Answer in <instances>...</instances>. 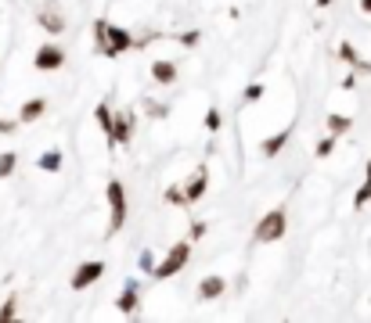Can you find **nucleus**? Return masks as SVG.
Listing matches in <instances>:
<instances>
[{
	"mask_svg": "<svg viewBox=\"0 0 371 323\" xmlns=\"http://www.w3.org/2000/svg\"><path fill=\"white\" fill-rule=\"evenodd\" d=\"M40 26H44V29H51V33H61V29H65V22H61L58 15H40Z\"/></svg>",
	"mask_w": 371,
	"mask_h": 323,
	"instance_id": "nucleus-15",
	"label": "nucleus"
},
{
	"mask_svg": "<svg viewBox=\"0 0 371 323\" xmlns=\"http://www.w3.org/2000/svg\"><path fill=\"white\" fill-rule=\"evenodd\" d=\"M281 233H285V212H281V208H274V212H267L263 220H260V226H256V233H253V237H256L260 245H274Z\"/></svg>",
	"mask_w": 371,
	"mask_h": 323,
	"instance_id": "nucleus-2",
	"label": "nucleus"
},
{
	"mask_svg": "<svg viewBox=\"0 0 371 323\" xmlns=\"http://www.w3.org/2000/svg\"><path fill=\"white\" fill-rule=\"evenodd\" d=\"M44 108H47L44 97H33L29 104H22V112H18V122H36L40 115H44Z\"/></svg>",
	"mask_w": 371,
	"mask_h": 323,
	"instance_id": "nucleus-8",
	"label": "nucleus"
},
{
	"mask_svg": "<svg viewBox=\"0 0 371 323\" xmlns=\"http://www.w3.org/2000/svg\"><path fill=\"white\" fill-rule=\"evenodd\" d=\"M97 122H101V129H105V137L112 133V112L105 104H97Z\"/></svg>",
	"mask_w": 371,
	"mask_h": 323,
	"instance_id": "nucleus-16",
	"label": "nucleus"
},
{
	"mask_svg": "<svg viewBox=\"0 0 371 323\" xmlns=\"http://www.w3.org/2000/svg\"><path fill=\"white\" fill-rule=\"evenodd\" d=\"M205 126H210V133H216V129H220V112H216V108L205 112Z\"/></svg>",
	"mask_w": 371,
	"mask_h": 323,
	"instance_id": "nucleus-20",
	"label": "nucleus"
},
{
	"mask_svg": "<svg viewBox=\"0 0 371 323\" xmlns=\"http://www.w3.org/2000/svg\"><path fill=\"white\" fill-rule=\"evenodd\" d=\"M134 309H137V288L127 284V291H123V298H119V313H123V316H130Z\"/></svg>",
	"mask_w": 371,
	"mask_h": 323,
	"instance_id": "nucleus-11",
	"label": "nucleus"
},
{
	"mask_svg": "<svg viewBox=\"0 0 371 323\" xmlns=\"http://www.w3.org/2000/svg\"><path fill=\"white\" fill-rule=\"evenodd\" d=\"M36 165L47 169V172H58V169H61V155H58V151H47V155L36 158Z\"/></svg>",
	"mask_w": 371,
	"mask_h": 323,
	"instance_id": "nucleus-14",
	"label": "nucleus"
},
{
	"mask_svg": "<svg viewBox=\"0 0 371 323\" xmlns=\"http://www.w3.org/2000/svg\"><path fill=\"white\" fill-rule=\"evenodd\" d=\"M371 201V162H368V176H364V187L357 190V198H354V208H364Z\"/></svg>",
	"mask_w": 371,
	"mask_h": 323,
	"instance_id": "nucleus-13",
	"label": "nucleus"
},
{
	"mask_svg": "<svg viewBox=\"0 0 371 323\" xmlns=\"http://www.w3.org/2000/svg\"><path fill=\"white\" fill-rule=\"evenodd\" d=\"M15 155H11V151H8V155H0V180H4V176H11V172H15Z\"/></svg>",
	"mask_w": 371,
	"mask_h": 323,
	"instance_id": "nucleus-17",
	"label": "nucleus"
},
{
	"mask_svg": "<svg viewBox=\"0 0 371 323\" xmlns=\"http://www.w3.org/2000/svg\"><path fill=\"white\" fill-rule=\"evenodd\" d=\"M256 97H263V86L256 83V86H249V90H245V101H256Z\"/></svg>",
	"mask_w": 371,
	"mask_h": 323,
	"instance_id": "nucleus-23",
	"label": "nucleus"
},
{
	"mask_svg": "<svg viewBox=\"0 0 371 323\" xmlns=\"http://www.w3.org/2000/svg\"><path fill=\"white\" fill-rule=\"evenodd\" d=\"M220 295H223V280H220V276H205L202 288H198V298H202V301H213V298H220Z\"/></svg>",
	"mask_w": 371,
	"mask_h": 323,
	"instance_id": "nucleus-9",
	"label": "nucleus"
},
{
	"mask_svg": "<svg viewBox=\"0 0 371 323\" xmlns=\"http://www.w3.org/2000/svg\"><path fill=\"white\" fill-rule=\"evenodd\" d=\"M328 4H332V0H317V8H328Z\"/></svg>",
	"mask_w": 371,
	"mask_h": 323,
	"instance_id": "nucleus-27",
	"label": "nucleus"
},
{
	"mask_svg": "<svg viewBox=\"0 0 371 323\" xmlns=\"http://www.w3.org/2000/svg\"><path fill=\"white\" fill-rule=\"evenodd\" d=\"M105 40H112V43H109L112 54H119V51H130V47H134V36H130L127 29H116V26H105Z\"/></svg>",
	"mask_w": 371,
	"mask_h": 323,
	"instance_id": "nucleus-6",
	"label": "nucleus"
},
{
	"mask_svg": "<svg viewBox=\"0 0 371 323\" xmlns=\"http://www.w3.org/2000/svg\"><path fill=\"white\" fill-rule=\"evenodd\" d=\"M152 76H155L159 83H173V79H177V65H173V61H155V65H152Z\"/></svg>",
	"mask_w": 371,
	"mask_h": 323,
	"instance_id": "nucleus-10",
	"label": "nucleus"
},
{
	"mask_svg": "<svg viewBox=\"0 0 371 323\" xmlns=\"http://www.w3.org/2000/svg\"><path fill=\"white\" fill-rule=\"evenodd\" d=\"M15 301H18V298H8V301H4V309H0V320H11V316H15Z\"/></svg>",
	"mask_w": 371,
	"mask_h": 323,
	"instance_id": "nucleus-22",
	"label": "nucleus"
},
{
	"mask_svg": "<svg viewBox=\"0 0 371 323\" xmlns=\"http://www.w3.org/2000/svg\"><path fill=\"white\" fill-rule=\"evenodd\" d=\"M33 65H36L40 72H54V69H61V65H65V54H61V47H54V43H44V47L36 51Z\"/></svg>",
	"mask_w": 371,
	"mask_h": 323,
	"instance_id": "nucleus-4",
	"label": "nucleus"
},
{
	"mask_svg": "<svg viewBox=\"0 0 371 323\" xmlns=\"http://www.w3.org/2000/svg\"><path fill=\"white\" fill-rule=\"evenodd\" d=\"M339 54H342L346 61H354V65H357V69H368V65H364V61L357 58V51H354V47H349V43H342V51H339Z\"/></svg>",
	"mask_w": 371,
	"mask_h": 323,
	"instance_id": "nucleus-18",
	"label": "nucleus"
},
{
	"mask_svg": "<svg viewBox=\"0 0 371 323\" xmlns=\"http://www.w3.org/2000/svg\"><path fill=\"white\" fill-rule=\"evenodd\" d=\"M332 147H336V133L328 137V140H321V144H317V155H321V158H328V155H332Z\"/></svg>",
	"mask_w": 371,
	"mask_h": 323,
	"instance_id": "nucleus-21",
	"label": "nucleus"
},
{
	"mask_svg": "<svg viewBox=\"0 0 371 323\" xmlns=\"http://www.w3.org/2000/svg\"><path fill=\"white\" fill-rule=\"evenodd\" d=\"M180 43H184V47H195V43H198V33H184Z\"/></svg>",
	"mask_w": 371,
	"mask_h": 323,
	"instance_id": "nucleus-25",
	"label": "nucleus"
},
{
	"mask_svg": "<svg viewBox=\"0 0 371 323\" xmlns=\"http://www.w3.org/2000/svg\"><path fill=\"white\" fill-rule=\"evenodd\" d=\"M101 273H105V263H97V258H94V263H84V266L76 270V276H72V288H76V291L90 288V284H94V280H97Z\"/></svg>",
	"mask_w": 371,
	"mask_h": 323,
	"instance_id": "nucleus-5",
	"label": "nucleus"
},
{
	"mask_svg": "<svg viewBox=\"0 0 371 323\" xmlns=\"http://www.w3.org/2000/svg\"><path fill=\"white\" fill-rule=\"evenodd\" d=\"M205 180H210V172H205V165L195 172V180H188V187H184V201H198L205 194Z\"/></svg>",
	"mask_w": 371,
	"mask_h": 323,
	"instance_id": "nucleus-7",
	"label": "nucleus"
},
{
	"mask_svg": "<svg viewBox=\"0 0 371 323\" xmlns=\"http://www.w3.org/2000/svg\"><path fill=\"white\" fill-rule=\"evenodd\" d=\"M285 144H288V133H278V137H267V140H263V155H267V158H274V155H278V151H281Z\"/></svg>",
	"mask_w": 371,
	"mask_h": 323,
	"instance_id": "nucleus-12",
	"label": "nucleus"
},
{
	"mask_svg": "<svg viewBox=\"0 0 371 323\" xmlns=\"http://www.w3.org/2000/svg\"><path fill=\"white\" fill-rule=\"evenodd\" d=\"M361 11H364V15H371V0H361Z\"/></svg>",
	"mask_w": 371,
	"mask_h": 323,
	"instance_id": "nucleus-26",
	"label": "nucleus"
},
{
	"mask_svg": "<svg viewBox=\"0 0 371 323\" xmlns=\"http://www.w3.org/2000/svg\"><path fill=\"white\" fill-rule=\"evenodd\" d=\"M109 208H112V230L123 226V220H127V194H123V183H109Z\"/></svg>",
	"mask_w": 371,
	"mask_h": 323,
	"instance_id": "nucleus-3",
	"label": "nucleus"
},
{
	"mask_svg": "<svg viewBox=\"0 0 371 323\" xmlns=\"http://www.w3.org/2000/svg\"><path fill=\"white\" fill-rule=\"evenodd\" d=\"M15 126H18L15 119H0V133H15Z\"/></svg>",
	"mask_w": 371,
	"mask_h": 323,
	"instance_id": "nucleus-24",
	"label": "nucleus"
},
{
	"mask_svg": "<svg viewBox=\"0 0 371 323\" xmlns=\"http://www.w3.org/2000/svg\"><path fill=\"white\" fill-rule=\"evenodd\" d=\"M188 258H191V245H184V241H180V245L170 248V255L162 258V263H159L152 273H155L159 280H166V276H173V273H180L184 266H188Z\"/></svg>",
	"mask_w": 371,
	"mask_h": 323,
	"instance_id": "nucleus-1",
	"label": "nucleus"
},
{
	"mask_svg": "<svg viewBox=\"0 0 371 323\" xmlns=\"http://www.w3.org/2000/svg\"><path fill=\"white\" fill-rule=\"evenodd\" d=\"M346 126H349V119H346V115H332V119H328V129H332V133H342Z\"/></svg>",
	"mask_w": 371,
	"mask_h": 323,
	"instance_id": "nucleus-19",
	"label": "nucleus"
}]
</instances>
